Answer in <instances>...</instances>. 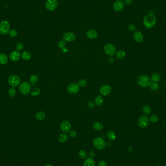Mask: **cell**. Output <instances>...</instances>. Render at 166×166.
<instances>
[{
  "label": "cell",
  "mask_w": 166,
  "mask_h": 166,
  "mask_svg": "<svg viewBox=\"0 0 166 166\" xmlns=\"http://www.w3.org/2000/svg\"><path fill=\"white\" fill-rule=\"evenodd\" d=\"M31 84L27 82L21 83L19 87L20 92L23 95H27L31 90Z\"/></svg>",
  "instance_id": "5"
},
{
  "label": "cell",
  "mask_w": 166,
  "mask_h": 166,
  "mask_svg": "<svg viewBox=\"0 0 166 166\" xmlns=\"http://www.w3.org/2000/svg\"><path fill=\"white\" fill-rule=\"evenodd\" d=\"M105 53L109 56H113L116 53V50L114 45L111 44L105 45L104 48Z\"/></svg>",
  "instance_id": "9"
},
{
  "label": "cell",
  "mask_w": 166,
  "mask_h": 166,
  "mask_svg": "<svg viewBox=\"0 0 166 166\" xmlns=\"http://www.w3.org/2000/svg\"><path fill=\"white\" fill-rule=\"evenodd\" d=\"M10 59L13 61H18L21 57L20 53L17 51H13L11 52L9 55Z\"/></svg>",
  "instance_id": "17"
},
{
  "label": "cell",
  "mask_w": 166,
  "mask_h": 166,
  "mask_svg": "<svg viewBox=\"0 0 166 166\" xmlns=\"http://www.w3.org/2000/svg\"><path fill=\"white\" fill-rule=\"evenodd\" d=\"M86 37L91 40H94L97 38L98 33L94 30H89L86 33Z\"/></svg>",
  "instance_id": "16"
},
{
  "label": "cell",
  "mask_w": 166,
  "mask_h": 166,
  "mask_svg": "<svg viewBox=\"0 0 166 166\" xmlns=\"http://www.w3.org/2000/svg\"><path fill=\"white\" fill-rule=\"evenodd\" d=\"M67 90L71 94H76L79 90V85L76 83H71L68 86Z\"/></svg>",
  "instance_id": "10"
},
{
  "label": "cell",
  "mask_w": 166,
  "mask_h": 166,
  "mask_svg": "<svg viewBox=\"0 0 166 166\" xmlns=\"http://www.w3.org/2000/svg\"><path fill=\"white\" fill-rule=\"evenodd\" d=\"M79 156L82 159H85L87 157V152L84 150H81L78 152Z\"/></svg>",
  "instance_id": "32"
},
{
  "label": "cell",
  "mask_w": 166,
  "mask_h": 166,
  "mask_svg": "<svg viewBox=\"0 0 166 166\" xmlns=\"http://www.w3.org/2000/svg\"><path fill=\"white\" fill-rule=\"evenodd\" d=\"M107 135L108 138L110 140L114 141L117 138V136L116 134L113 131H108L107 133Z\"/></svg>",
  "instance_id": "26"
},
{
  "label": "cell",
  "mask_w": 166,
  "mask_h": 166,
  "mask_svg": "<svg viewBox=\"0 0 166 166\" xmlns=\"http://www.w3.org/2000/svg\"><path fill=\"white\" fill-rule=\"evenodd\" d=\"M8 62V57L7 55L4 54H0V64L5 65Z\"/></svg>",
  "instance_id": "21"
},
{
  "label": "cell",
  "mask_w": 166,
  "mask_h": 166,
  "mask_svg": "<svg viewBox=\"0 0 166 166\" xmlns=\"http://www.w3.org/2000/svg\"><path fill=\"white\" fill-rule=\"evenodd\" d=\"M16 48V49L18 51H21L23 49L24 46H23V44L22 43H18L17 44Z\"/></svg>",
  "instance_id": "37"
},
{
  "label": "cell",
  "mask_w": 166,
  "mask_h": 166,
  "mask_svg": "<svg viewBox=\"0 0 166 166\" xmlns=\"http://www.w3.org/2000/svg\"><path fill=\"white\" fill-rule=\"evenodd\" d=\"M69 135L72 138H75L77 136V133L74 130H71L69 132Z\"/></svg>",
  "instance_id": "40"
},
{
  "label": "cell",
  "mask_w": 166,
  "mask_h": 166,
  "mask_svg": "<svg viewBox=\"0 0 166 166\" xmlns=\"http://www.w3.org/2000/svg\"><path fill=\"white\" fill-rule=\"evenodd\" d=\"M10 31V24L6 21H2L0 22V34L6 35Z\"/></svg>",
  "instance_id": "4"
},
{
  "label": "cell",
  "mask_w": 166,
  "mask_h": 166,
  "mask_svg": "<svg viewBox=\"0 0 166 166\" xmlns=\"http://www.w3.org/2000/svg\"><path fill=\"white\" fill-rule=\"evenodd\" d=\"M111 91V87L109 85L105 84L103 85L100 89V93L103 96H107L110 94Z\"/></svg>",
  "instance_id": "13"
},
{
  "label": "cell",
  "mask_w": 166,
  "mask_h": 166,
  "mask_svg": "<svg viewBox=\"0 0 166 166\" xmlns=\"http://www.w3.org/2000/svg\"><path fill=\"white\" fill-rule=\"evenodd\" d=\"M165 87H166V85H165Z\"/></svg>",
  "instance_id": "45"
},
{
  "label": "cell",
  "mask_w": 166,
  "mask_h": 166,
  "mask_svg": "<svg viewBox=\"0 0 166 166\" xmlns=\"http://www.w3.org/2000/svg\"><path fill=\"white\" fill-rule=\"evenodd\" d=\"M64 41L68 42H72L76 40L75 35L70 32H68L65 33L63 37Z\"/></svg>",
  "instance_id": "12"
},
{
  "label": "cell",
  "mask_w": 166,
  "mask_h": 166,
  "mask_svg": "<svg viewBox=\"0 0 166 166\" xmlns=\"http://www.w3.org/2000/svg\"><path fill=\"white\" fill-rule=\"evenodd\" d=\"M8 82L13 86H17L21 83V79L16 75H12L8 77Z\"/></svg>",
  "instance_id": "7"
},
{
  "label": "cell",
  "mask_w": 166,
  "mask_h": 166,
  "mask_svg": "<svg viewBox=\"0 0 166 166\" xmlns=\"http://www.w3.org/2000/svg\"><path fill=\"white\" fill-rule=\"evenodd\" d=\"M95 104L97 105V106H101L104 102V98L101 95L97 96V97L95 98Z\"/></svg>",
  "instance_id": "22"
},
{
  "label": "cell",
  "mask_w": 166,
  "mask_h": 166,
  "mask_svg": "<svg viewBox=\"0 0 166 166\" xmlns=\"http://www.w3.org/2000/svg\"><path fill=\"white\" fill-rule=\"evenodd\" d=\"M46 117L45 113L43 111H40L38 112L36 115V118L37 120L41 121L43 120Z\"/></svg>",
  "instance_id": "20"
},
{
  "label": "cell",
  "mask_w": 166,
  "mask_h": 166,
  "mask_svg": "<svg viewBox=\"0 0 166 166\" xmlns=\"http://www.w3.org/2000/svg\"><path fill=\"white\" fill-rule=\"evenodd\" d=\"M150 86V88L153 91H156L159 88V85L156 83H154V82L152 83Z\"/></svg>",
  "instance_id": "33"
},
{
  "label": "cell",
  "mask_w": 166,
  "mask_h": 166,
  "mask_svg": "<svg viewBox=\"0 0 166 166\" xmlns=\"http://www.w3.org/2000/svg\"><path fill=\"white\" fill-rule=\"evenodd\" d=\"M58 2L57 0H47L45 3V7L49 11H54L57 8Z\"/></svg>",
  "instance_id": "6"
},
{
  "label": "cell",
  "mask_w": 166,
  "mask_h": 166,
  "mask_svg": "<svg viewBox=\"0 0 166 166\" xmlns=\"http://www.w3.org/2000/svg\"><path fill=\"white\" fill-rule=\"evenodd\" d=\"M142 111L143 113L147 115H149L152 113L151 107L148 105H145L143 106V107H142Z\"/></svg>",
  "instance_id": "23"
},
{
  "label": "cell",
  "mask_w": 166,
  "mask_h": 166,
  "mask_svg": "<svg viewBox=\"0 0 166 166\" xmlns=\"http://www.w3.org/2000/svg\"><path fill=\"white\" fill-rule=\"evenodd\" d=\"M52 166V165H50V164H47V165H46L45 166Z\"/></svg>",
  "instance_id": "44"
},
{
  "label": "cell",
  "mask_w": 166,
  "mask_h": 166,
  "mask_svg": "<svg viewBox=\"0 0 166 166\" xmlns=\"http://www.w3.org/2000/svg\"><path fill=\"white\" fill-rule=\"evenodd\" d=\"M159 120V118L157 116L155 115H152L150 117V121L153 123H157Z\"/></svg>",
  "instance_id": "36"
},
{
  "label": "cell",
  "mask_w": 166,
  "mask_h": 166,
  "mask_svg": "<svg viewBox=\"0 0 166 166\" xmlns=\"http://www.w3.org/2000/svg\"><path fill=\"white\" fill-rule=\"evenodd\" d=\"M161 78L160 75L158 72H154L153 73L152 75L151 79L152 81L154 83H157L158 82Z\"/></svg>",
  "instance_id": "19"
},
{
  "label": "cell",
  "mask_w": 166,
  "mask_h": 166,
  "mask_svg": "<svg viewBox=\"0 0 166 166\" xmlns=\"http://www.w3.org/2000/svg\"><path fill=\"white\" fill-rule=\"evenodd\" d=\"M8 95L10 97H13L16 95V90L14 87H11L8 92Z\"/></svg>",
  "instance_id": "31"
},
{
  "label": "cell",
  "mask_w": 166,
  "mask_h": 166,
  "mask_svg": "<svg viewBox=\"0 0 166 166\" xmlns=\"http://www.w3.org/2000/svg\"><path fill=\"white\" fill-rule=\"evenodd\" d=\"M128 28L129 30H130V31H135L136 30V26L133 24H129L128 26Z\"/></svg>",
  "instance_id": "39"
},
{
  "label": "cell",
  "mask_w": 166,
  "mask_h": 166,
  "mask_svg": "<svg viewBox=\"0 0 166 166\" xmlns=\"http://www.w3.org/2000/svg\"><path fill=\"white\" fill-rule=\"evenodd\" d=\"M150 120L148 117L146 116H141L138 120V124L140 127L145 128L149 124Z\"/></svg>",
  "instance_id": "8"
},
{
  "label": "cell",
  "mask_w": 166,
  "mask_h": 166,
  "mask_svg": "<svg viewBox=\"0 0 166 166\" xmlns=\"http://www.w3.org/2000/svg\"><path fill=\"white\" fill-rule=\"evenodd\" d=\"M138 85L142 87H147L152 83V80L147 75H142L139 76L137 79Z\"/></svg>",
  "instance_id": "2"
},
{
  "label": "cell",
  "mask_w": 166,
  "mask_h": 166,
  "mask_svg": "<svg viewBox=\"0 0 166 166\" xmlns=\"http://www.w3.org/2000/svg\"><path fill=\"white\" fill-rule=\"evenodd\" d=\"M9 36L12 38H15L18 35V32L15 29H12L9 32Z\"/></svg>",
  "instance_id": "35"
},
{
  "label": "cell",
  "mask_w": 166,
  "mask_h": 166,
  "mask_svg": "<svg viewBox=\"0 0 166 166\" xmlns=\"http://www.w3.org/2000/svg\"><path fill=\"white\" fill-rule=\"evenodd\" d=\"M93 128L97 131H101L104 127L103 125L100 122H96L93 125Z\"/></svg>",
  "instance_id": "27"
},
{
  "label": "cell",
  "mask_w": 166,
  "mask_h": 166,
  "mask_svg": "<svg viewBox=\"0 0 166 166\" xmlns=\"http://www.w3.org/2000/svg\"><path fill=\"white\" fill-rule=\"evenodd\" d=\"M39 76L37 75H33L30 78V82L32 83L37 82L39 80Z\"/></svg>",
  "instance_id": "30"
},
{
  "label": "cell",
  "mask_w": 166,
  "mask_h": 166,
  "mask_svg": "<svg viewBox=\"0 0 166 166\" xmlns=\"http://www.w3.org/2000/svg\"><path fill=\"white\" fill-rule=\"evenodd\" d=\"M133 1V0H124V3L127 5L131 4Z\"/></svg>",
  "instance_id": "43"
},
{
  "label": "cell",
  "mask_w": 166,
  "mask_h": 166,
  "mask_svg": "<svg viewBox=\"0 0 166 166\" xmlns=\"http://www.w3.org/2000/svg\"><path fill=\"white\" fill-rule=\"evenodd\" d=\"M156 22V18L153 14L146 15L143 19V25L147 29L153 27Z\"/></svg>",
  "instance_id": "1"
},
{
  "label": "cell",
  "mask_w": 166,
  "mask_h": 166,
  "mask_svg": "<svg viewBox=\"0 0 166 166\" xmlns=\"http://www.w3.org/2000/svg\"><path fill=\"white\" fill-rule=\"evenodd\" d=\"M60 129L64 133H67L69 132L71 129L70 124L66 121L62 122L60 124Z\"/></svg>",
  "instance_id": "14"
},
{
  "label": "cell",
  "mask_w": 166,
  "mask_h": 166,
  "mask_svg": "<svg viewBox=\"0 0 166 166\" xmlns=\"http://www.w3.org/2000/svg\"><path fill=\"white\" fill-rule=\"evenodd\" d=\"M66 42L64 41H60L59 42H58L57 45L58 48L61 49H63L65 48V46H66Z\"/></svg>",
  "instance_id": "34"
},
{
  "label": "cell",
  "mask_w": 166,
  "mask_h": 166,
  "mask_svg": "<svg viewBox=\"0 0 166 166\" xmlns=\"http://www.w3.org/2000/svg\"><path fill=\"white\" fill-rule=\"evenodd\" d=\"M124 7V3L122 0H118L116 1L113 6V9L116 12L121 11Z\"/></svg>",
  "instance_id": "11"
},
{
  "label": "cell",
  "mask_w": 166,
  "mask_h": 166,
  "mask_svg": "<svg viewBox=\"0 0 166 166\" xmlns=\"http://www.w3.org/2000/svg\"><path fill=\"white\" fill-rule=\"evenodd\" d=\"M87 105L89 108H92L94 106V104L92 102H88L87 103Z\"/></svg>",
  "instance_id": "42"
},
{
  "label": "cell",
  "mask_w": 166,
  "mask_h": 166,
  "mask_svg": "<svg viewBox=\"0 0 166 166\" xmlns=\"http://www.w3.org/2000/svg\"><path fill=\"white\" fill-rule=\"evenodd\" d=\"M86 83H87V81L85 79H81L78 82V85L80 86L83 87L86 85Z\"/></svg>",
  "instance_id": "38"
},
{
  "label": "cell",
  "mask_w": 166,
  "mask_h": 166,
  "mask_svg": "<svg viewBox=\"0 0 166 166\" xmlns=\"http://www.w3.org/2000/svg\"><path fill=\"white\" fill-rule=\"evenodd\" d=\"M133 39L135 42L138 43H141L144 40V36L141 32L136 31L133 34Z\"/></svg>",
  "instance_id": "15"
},
{
  "label": "cell",
  "mask_w": 166,
  "mask_h": 166,
  "mask_svg": "<svg viewBox=\"0 0 166 166\" xmlns=\"http://www.w3.org/2000/svg\"><path fill=\"white\" fill-rule=\"evenodd\" d=\"M83 166H95V162L93 159L88 158L84 161Z\"/></svg>",
  "instance_id": "18"
},
{
  "label": "cell",
  "mask_w": 166,
  "mask_h": 166,
  "mask_svg": "<svg viewBox=\"0 0 166 166\" xmlns=\"http://www.w3.org/2000/svg\"><path fill=\"white\" fill-rule=\"evenodd\" d=\"M93 144L94 147L98 150L104 149L106 145L105 141L101 137H97L94 138L93 141Z\"/></svg>",
  "instance_id": "3"
},
{
  "label": "cell",
  "mask_w": 166,
  "mask_h": 166,
  "mask_svg": "<svg viewBox=\"0 0 166 166\" xmlns=\"http://www.w3.org/2000/svg\"><path fill=\"white\" fill-rule=\"evenodd\" d=\"M68 137L66 134H62L59 136L58 140L60 142L64 143L68 140Z\"/></svg>",
  "instance_id": "24"
},
{
  "label": "cell",
  "mask_w": 166,
  "mask_h": 166,
  "mask_svg": "<svg viewBox=\"0 0 166 166\" xmlns=\"http://www.w3.org/2000/svg\"><path fill=\"white\" fill-rule=\"evenodd\" d=\"M21 57L24 60H29L31 58V55L27 51H24L22 53Z\"/></svg>",
  "instance_id": "25"
},
{
  "label": "cell",
  "mask_w": 166,
  "mask_h": 166,
  "mask_svg": "<svg viewBox=\"0 0 166 166\" xmlns=\"http://www.w3.org/2000/svg\"><path fill=\"white\" fill-rule=\"evenodd\" d=\"M98 166H108L106 162L104 161H101L98 164Z\"/></svg>",
  "instance_id": "41"
},
{
  "label": "cell",
  "mask_w": 166,
  "mask_h": 166,
  "mask_svg": "<svg viewBox=\"0 0 166 166\" xmlns=\"http://www.w3.org/2000/svg\"></svg>",
  "instance_id": "46"
},
{
  "label": "cell",
  "mask_w": 166,
  "mask_h": 166,
  "mask_svg": "<svg viewBox=\"0 0 166 166\" xmlns=\"http://www.w3.org/2000/svg\"><path fill=\"white\" fill-rule=\"evenodd\" d=\"M125 56H126V53L124 51H123V50H120L118 51L117 53L116 54L117 58L120 59L124 58Z\"/></svg>",
  "instance_id": "28"
},
{
  "label": "cell",
  "mask_w": 166,
  "mask_h": 166,
  "mask_svg": "<svg viewBox=\"0 0 166 166\" xmlns=\"http://www.w3.org/2000/svg\"><path fill=\"white\" fill-rule=\"evenodd\" d=\"M41 93V90L38 87H36L35 88H34V89L32 90V91L31 92V95L33 96H37L38 95H39Z\"/></svg>",
  "instance_id": "29"
}]
</instances>
